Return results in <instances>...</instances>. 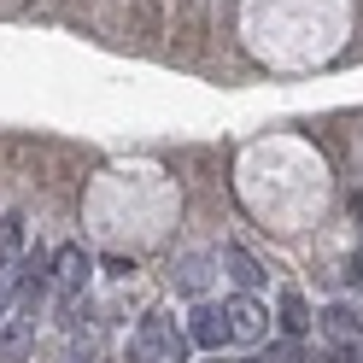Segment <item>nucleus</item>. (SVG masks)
<instances>
[{
  "instance_id": "nucleus-8",
  "label": "nucleus",
  "mask_w": 363,
  "mask_h": 363,
  "mask_svg": "<svg viewBox=\"0 0 363 363\" xmlns=\"http://www.w3.org/2000/svg\"><path fill=\"white\" fill-rule=\"evenodd\" d=\"M323 328H328V334L340 340V346H352V340L363 334V323H357V316H352L346 305H334V311H323Z\"/></svg>"
},
{
  "instance_id": "nucleus-11",
  "label": "nucleus",
  "mask_w": 363,
  "mask_h": 363,
  "mask_svg": "<svg viewBox=\"0 0 363 363\" xmlns=\"http://www.w3.org/2000/svg\"><path fill=\"white\" fill-rule=\"evenodd\" d=\"M352 276H357V281H363V252H357V258H352Z\"/></svg>"
},
{
  "instance_id": "nucleus-7",
  "label": "nucleus",
  "mask_w": 363,
  "mask_h": 363,
  "mask_svg": "<svg viewBox=\"0 0 363 363\" xmlns=\"http://www.w3.org/2000/svg\"><path fill=\"white\" fill-rule=\"evenodd\" d=\"M24 258V217H0V269Z\"/></svg>"
},
{
  "instance_id": "nucleus-4",
  "label": "nucleus",
  "mask_w": 363,
  "mask_h": 363,
  "mask_svg": "<svg viewBox=\"0 0 363 363\" xmlns=\"http://www.w3.org/2000/svg\"><path fill=\"white\" fill-rule=\"evenodd\" d=\"M229 328H235V340H258V334L269 328V316L258 311V299H252V293L229 299Z\"/></svg>"
},
{
  "instance_id": "nucleus-9",
  "label": "nucleus",
  "mask_w": 363,
  "mask_h": 363,
  "mask_svg": "<svg viewBox=\"0 0 363 363\" xmlns=\"http://www.w3.org/2000/svg\"><path fill=\"white\" fill-rule=\"evenodd\" d=\"M199 281H206V258H188L182 264V287H199Z\"/></svg>"
},
{
  "instance_id": "nucleus-5",
  "label": "nucleus",
  "mask_w": 363,
  "mask_h": 363,
  "mask_svg": "<svg viewBox=\"0 0 363 363\" xmlns=\"http://www.w3.org/2000/svg\"><path fill=\"white\" fill-rule=\"evenodd\" d=\"M281 334H293V340L311 334V305H305V293H299V287H287V293H281Z\"/></svg>"
},
{
  "instance_id": "nucleus-1",
  "label": "nucleus",
  "mask_w": 363,
  "mask_h": 363,
  "mask_svg": "<svg viewBox=\"0 0 363 363\" xmlns=\"http://www.w3.org/2000/svg\"><path fill=\"white\" fill-rule=\"evenodd\" d=\"M188 352H194V340H188V328H176V316H164V311L141 316V328H135V357L141 363H188Z\"/></svg>"
},
{
  "instance_id": "nucleus-2",
  "label": "nucleus",
  "mask_w": 363,
  "mask_h": 363,
  "mask_svg": "<svg viewBox=\"0 0 363 363\" xmlns=\"http://www.w3.org/2000/svg\"><path fill=\"white\" fill-rule=\"evenodd\" d=\"M88 269H94V258L82 252V246H59L53 264H48V276H53V293L59 299H77L82 281H88Z\"/></svg>"
},
{
  "instance_id": "nucleus-10",
  "label": "nucleus",
  "mask_w": 363,
  "mask_h": 363,
  "mask_svg": "<svg viewBox=\"0 0 363 363\" xmlns=\"http://www.w3.org/2000/svg\"><path fill=\"white\" fill-rule=\"evenodd\" d=\"M328 363H352V346H334V352H328Z\"/></svg>"
},
{
  "instance_id": "nucleus-6",
  "label": "nucleus",
  "mask_w": 363,
  "mask_h": 363,
  "mask_svg": "<svg viewBox=\"0 0 363 363\" xmlns=\"http://www.w3.org/2000/svg\"><path fill=\"white\" fill-rule=\"evenodd\" d=\"M223 264H229V276H235L246 293H252V287L264 281V269H258V258L246 252V246H223Z\"/></svg>"
},
{
  "instance_id": "nucleus-3",
  "label": "nucleus",
  "mask_w": 363,
  "mask_h": 363,
  "mask_svg": "<svg viewBox=\"0 0 363 363\" xmlns=\"http://www.w3.org/2000/svg\"><path fill=\"white\" fill-rule=\"evenodd\" d=\"M188 340L199 352H223L235 340V328H229V311H217V305H199L194 316H188Z\"/></svg>"
}]
</instances>
